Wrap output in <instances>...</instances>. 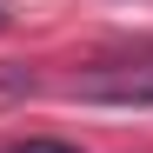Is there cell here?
Instances as JSON below:
<instances>
[{
  "label": "cell",
  "instance_id": "cell-1",
  "mask_svg": "<svg viewBox=\"0 0 153 153\" xmlns=\"http://www.w3.org/2000/svg\"><path fill=\"white\" fill-rule=\"evenodd\" d=\"M73 100H100V107H153V67H100L73 80Z\"/></svg>",
  "mask_w": 153,
  "mask_h": 153
},
{
  "label": "cell",
  "instance_id": "cell-2",
  "mask_svg": "<svg viewBox=\"0 0 153 153\" xmlns=\"http://www.w3.org/2000/svg\"><path fill=\"white\" fill-rule=\"evenodd\" d=\"M7 153H80V146H67V140H20V146H7Z\"/></svg>",
  "mask_w": 153,
  "mask_h": 153
},
{
  "label": "cell",
  "instance_id": "cell-3",
  "mask_svg": "<svg viewBox=\"0 0 153 153\" xmlns=\"http://www.w3.org/2000/svg\"><path fill=\"white\" fill-rule=\"evenodd\" d=\"M0 27H7V13H0Z\"/></svg>",
  "mask_w": 153,
  "mask_h": 153
}]
</instances>
